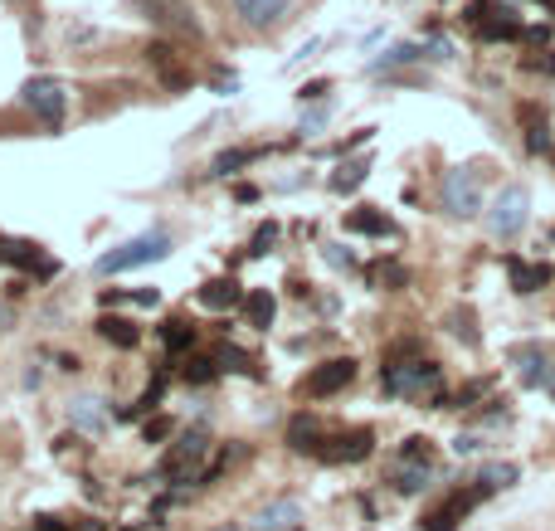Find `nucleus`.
<instances>
[{"mask_svg":"<svg viewBox=\"0 0 555 531\" xmlns=\"http://www.w3.org/2000/svg\"><path fill=\"white\" fill-rule=\"evenodd\" d=\"M356 380V361L351 356H336V361H322L312 376L302 380V395H312V400H327L336 390H346Z\"/></svg>","mask_w":555,"mask_h":531,"instance_id":"nucleus-7","label":"nucleus"},{"mask_svg":"<svg viewBox=\"0 0 555 531\" xmlns=\"http://www.w3.org/2000/svg\"><path fill=\"white\" fill-rule=\"evenodd\" d=\"M370 449H375V434L370 429H351V434H341L332 444H322V458L327 463H361Z\"/></svg>","mask_w":555,"mask_h":531,"instance_id":"nucleus-11","label":"nucleus"},{"mask_svg":"<svg viewBox=\"0 0 555 531\" xmlns=\"http://www.w3.org/2000/svg\"><path fill=\"white\" fill-rule=\"evenodd\" d=\"M98 337L112 346H122V351H132V346L142 342L137 322H127V317H98Z\"/></svg>","mask_w":555,"mask_h":531,"instance_id":"nucleus-17","label":"nucleus"},{"mask_svg":"<svg viewBox=\"0 0 555 531\" xmlns=\"http://www.w3.org/2000/svg\"><path fill=\"white\" fill-rule=\"evenodd\" d=\"M142 10H147L151 25H161V30H176V35H200V20H195V10L185 5V0H137Z\"/></svg>","mask_w":555,"mask_h":531,"instance_id":"nucleus-8","label":"nucleus"},{"mask_svg":"<svg viewBox=\"0 0 555 531\" xmlns=\"http://www.w3.org/2000/svg\"><path fill=\"white\" fill-rule=\"evenodd\" d=\"M482 181H487V171H478V166H458V171H448L444 176V210L448 215H458V220L478 215L482 210Z\"/></svg>","mask_w":555,"mask_h":531,"instance_id":"nucleus-3","label":"nucleus"},{"mask_svg":"<svg viewBox=\"0 0 555 531\" xmlns=\"http://www.w3.org/2000/svg\"><path fill=\"white\" fill-rule=\"evenodd\" d=\"M161 342H166V351H185L195 342V327L185 317H171V322H161Z\"/></svg>","mask_w":555,"mask_h":531,"instance_id":"nucleus-25","label":"nucleus"},{"mask_svg":"<svg viewBox=\"0 0 555 531\" xmlns=\"http://www.w3.org/2000/svg\"><path fill=\"white\" fill-rule=\"evenodd\" d=\"M74 429H83V434H103L112 424V410H108V400H98V395H83V400H74Z\"/></svg>","mask_w":555,"mask_h":531,"instance_id":"nucleus-13","label":"nucleus"},{"mask_svg":"<svg viewBox=\"0 0 555 531\" xmlns=\"http://www.w3.org/2000/svg\"><path fill=\"white\" fill-rule=\"evenodd\" d=\"M551 390H555V371H551Z\"/></svg>","mask_w":555,"mask_h":531,"instance_id":"nucleus-41","label":"nucleus"},{"mask_svg":"<svg viewBox=\"0 0 555 531\" xmlns=\"http://www.w3.org/2000/svg\"><path fill=\"white\" fill-rule=\"evenodd\" d=\"M555 278L551 264H521V259H512V288L517 293H536V288H546Z\"/></svg>","mask_w":555,"mask_h":531,"instance_id":"nucleus-19","label":"nucleus"},{"mask_svg":"<svg viewBox=\"0 0 555 531\" xmlns=\"http://www.w3.org/2000/svg\"><path fill=\"white\" fill-rule=\"evenodd\" d=\"M453 449H458V454H473V449H478V439H473V434H458V439H453Z\"/></svg>","mask_w":555,"mask_h":531,"instance_id":"nucleus-38","label":"nucleus"},{"mask_svg":"<svg viewBox=\"0 0 555 531\" xmlns=\"http://www.w3.org/2000/svg\"><path fill=\"white\" fill-rule=\"evenodd\" d=\"M551 20H555V5H551Z\"/></svg>","mask_w":555,"mask_h":531,"instance_id":"nucleus-42","label":"nucleus"},{"mask_svg":"<svg viewBox=\"0 0 555 531\" xmlns=\"http://www.w3.org/2000/svg\"><path fill=\"white\" fill-rule=\"evenodd\" d=\"M278 244V225H259L254 229V244H249V254H268Z\"/></svg>","mask_w":555,"mask_h":531,"instance_id":"nucleus-31","label":"nucleus"},{"mask_svg":"<svg viewBox=\"0 0 555 531\" xmlns=\"http://www.w3.org/2000/svg\"><path fill=\"white\" fill-rule=\"evenodd\" d=\"M526 69H536V74H555V49H541V54H531V59H521Z\"/></svg>","mask_w":555,"mask_h":531,"instance_id":"nucleus-34","label":"nucleus"},{"mask_svg":"<svg viewBox=\"0 0 555 531\" xmlns=\"http://www.w3.org/2000/svg\"><path fill=\"white\" fill-rule=\"evenodd\" d=\"M400 458H409V463H429V439H409L405 449H400Z\"/></svg>","mask_w":555,"mask_h":531,"instance_id":"nucleus-35","label":"nucleus"},{"mask_svg":"<svg viewBox=\"0 0 555 531\" xmlns=\"http://www.w3.org/2000/svg\"><path fill=\"white\" fill-rule=\"evenodd\" d=\"M424 478H429V463H405V458H400V473H395V488H400V493H419Z\"/></svg>","mask_w":555,"mask_h":531,"instance_id":"nucleus-27","label":"nucleus"},{"mask_svg":"<svg viewBox=\"0 0 555 531\" xmlns=\"http://www.w3.org/2000/svg\"><path fill=\"white\" fill-rule=\"evenodd\" d=\"M25 103H30V113L54 132V127H64V113H69V93H64V83L59 78H30L25 83Z\"/></svg>","mask_w":555,"mask_h":531,"instance_id":"nucleus-5","label":"nucleus"},{"mask_svg":"<svg viewBox=\"0 0 555 531\" xmlns=\"http://www.w3.org/2000/svg\"><path fill=\"white\" fill-rule=\"evenodd\" d=\"M244 312H249V327H268V322H273V312H278V303L259 288V293H249V298H244Z\"/></svg>","mask_w":555,"mask_h":531,"instance_id":"nucleus-26","label":"nucleus"},{"mask_svg":"<svg viewBox=\"0 0 555 531\" xmlns=\"http://www.w3.org/2000/svg\"><path fill=\"white\" fill-rule=\"evenodd\" d=\"M526 220H531V195L521 186H507L497 200H492V210H487V229L497 234V239H512V234H521L526 229Z\"/></svg>","mask_w":555,"mask_h":531,"instance_id":"nucleus-4","label":"nucleus"},{"mask_svg":"<svg viewBox=\"0 0 555 531\" xmlns=\"http://www.w3.org/2000/svg\"><path fill=\"white\" fill-rule=\"evenodd\" d=\"M370 278H375V283H385V288H405V268H400V264H375V268H370Z\"/></svg>","mask_w":555,"mask_h":531,"instance_id":"nucleus-30","label":"nucleus"},{"mask_svg":"<svg viewBox=\"0 0 555 531\" xmlns=\"http://www.w3.org/2000/svg\"><path fill=\"white\" fill-rule=\"evenodd\" d=\"M224 531H234V527H224Z\"/></svg>","mask_w":555,"mask_h":531,"instance_id":"nucleus-44","label":"nucleus"},{"mask_svg":"<svg viewBox=\"0 0 555 531\" xmlns=\"http://www.w3.org/2000/svg\"><path fill=\"white\" fill-rule=\"evenodd\" d=\"M0 264L30 268V273H39V278H49V273H54V259H44V254H39V244H25V239H0Z\"/></svg>","mask_w":555,"mask_h":531,"instance_id":"nucleus-10","label":"nucleus"},{"mask_svg":"<svg viewBox=\"0 0 555 531\" xmlns=\"http://www.w3.org/2000/svg\"><path fill=\"white\" fill-rule=\"evenodd\" d=\"M512 483H517V463H482L478 488L497 493V488H512Z\"/></svg>","mask_w":555,"mask_h":531,"instance_id":"nucleus-23","label":"nucleus"},{"mask_svg":"<svg viewBox=\"0 0 555 531\" xmlns=\"http://www.w3.org/2000/svg\"><path fill=\"white\" fill-rule=\"evenodd\" d=\"M546 5H555V0H546Z\"/></svg>","mask_w":555,"mask_h":531,"instance_id":"nucleus-43","label":"nucleus"},{"mask_svg":"<svg viewBox=\"0 0 555 531\" xmlns=\"http://www.w3.org/2000/svg\"><path fill=\"white\" fill-rule=\"evenodd\" d=\"M171 429H176L171 419H166V415H156V419H147V429H142V434H147V444H161V439H166Z\"/></svg>","mask_w":555,"mask_h":531,"instance_id":"nucleus-33","label":"nucleus"},{"mask_svg":"<svg viewBox=\"0 0 555 531\" xmlns=\"http://www.w3.org/2000/svg\"><path fill=\"white\" fill-rule=\"evenodd\" d=\"M220 366H229V371H249V376H254V361H249L244 351H234V346H224L220 351Z\"/></svg>","mask_w":555,"mask_h":531,"instance_id":"nucleus-32","label":"nucleus"},{"mask_svg":"<svg viewBox=\"0 0 555 531\" xmlns=\"http://www.w3.org/2000/svg\"><path fill=\"white\" fill-rule=\"evenodd\" d=\"M478 35L487 39V44H502V39H517L521 35V25L512 20V15H502V10H492L487 20L478 25Z\"/></svg>","mask_w":555,"mask_h":531,"instance_id":"nucleus-21","label":"nucleus"},{"mask_svg":"<svg viewBox=\"0 0 555 531\" xmlns=\"http://www.w3.org/2000/svg\"><path fill=\"white\" fill-rule=\"evenodd\" d=\"M478 497H487V488H473V493H453L444 507H439V512H429V517H424V531H458V517H463V512H473V502H478Z\"/></svg>","mask_w":555,"mask_h":531,"instance_id":"nucleus-12","label":"nucleus"},{"mask_svg":"<svg viewBox=\"0 0 555 531\" xmlns=\"http://www.w3.org/2000/svg\"><path fill=\"white\" fill-rule=\"evenodd\" d=\"M366 171H370L366 161H346V166H341V171H336V176H332V190H336V195H346V190H356V186H361V181H366Z\"/></svg>","mask_w":555,"mask_h":531,"instance_id":"nucleus-28","label":"nucleus"},{"mask_svg":"<svg viewBox=\"0 0 555 531\" xmlns=\"http://www.w3.org/2000/svg\"><path fill=\"white\" fill-rule=\"evenodd\" d=\"M346 229H351V234H375V239H390V234H395V225H390L380 210H370V205L351 210V215H346Z\"/></svg>","mask_w":555,"mask_h":531,"instance_id":"nucleus-18","label":"nucleus"},{"mask_svg":"<svg viewBox=\"0 0 555 531\" xmlns=\"http://www.w3.org/2000/svg\"><path fill=\"white\" fill-rule=\"evenodd\" d=\"M414 59H424V49H419V44H390L380 59H370V74H380V69H395V64H414Z\"/></svg>","mask_w":555,"mask_h":531,"instance_id":"nucleus-24","label":"nucleus"},{"mask_svg":"<svg viewBox=\"0 0 555 531\" xmlns=\"http://www.w3.org/2000/svg\"><path fill=\"white\" fill-rule=\"evenodd\" d=\"M132 298H137L142 307H156V303H161V293H156V288H142V293H132Z\"/></svg>","mask_w":555,"mask_h":531,"instance_id":"nucleus-39","label":"nucleus"},{"mask_svg":"<svg viewBox=\"0 0 555 531\" xmlns=\"http://www.w3.org/2000/svg\"><path fill=\"white\" fill-rule=\"evenodd\" d=\"M259 156H263V147H234V152H220V156H215V166H210V171H215V176H229V171H244V166H254Z\"/></svg>","mask_w":555,"mask_h":531,"instance_id":"nucleus-22","label":"nucleus"},{"mask_svg":"<svg viewBox=\"0 0 555 531\" xmlns=\"http://www.w3.org/2000/svg\"><path fill=\"white\" fill-rule=\"evenodd\" d=\"M166 254H171V234H166V229H147V234H137V239L108 249V254L98 259V273H103V278H108V273H127V268L156 264V259H166Z\"/></svg>","mask_w":555,"mask_h":531,"instance_id":"nucleus-1","label":"nucleus"},{"mask_svg":"<svg viewBox=\"0 0 555 531\" xmlns=\"http://www.w3.org/2000/svg\"><path fill=\"white\" fill-rule=\"evenodd\" d=\"M205 454H210V439H205L200 429H195V434H181V439H176V449H171L166 463H161V473H166V478H185V473H190Z\"/></svg>","mask_w":555,"mask_h":531,"instance_id":"nucleus-9","label":"nucleus"},{"mask_svg":"<svg viewBox=\"0 0 555 531\" xmlns=\"http://www.w3.org/2000/svg\"><path fill=\"white\" fill-rule=\"evenodd\" d=\"M385 390H390V395H409V400H419V395H434V400H439V390H444V366H434V361L385 366Z\"/></svg>","mask_w":555,"mask_h":531,"instance_id":"nucleus-2","label":"nucleus"},{"mask_svg":"<svg viewBox=\"0 0 555 531\" xmlns=\"http://www.w3.org/2000/svg\"><path fill=\"white\" fill-rule=\"evenodd\" d=\"M517 376H521V385H541L546 380V351L541 346H517Z\"/></svg>","mask_w":555,"mask_h":531,"instance_id":"nucleus-20","label":"nucleus"},{"mask_svg":"<svg viewBox=\"0 0 555 531\" xmlns=\"http://www.w3.org/2000/svg\"><path fill=\"white\" fill-rule=\"evenodd\" d=\"M220 376V361H210V356H195L190 366H185V380H195V385H205V380Z\"/></svg>","mask_w":555,"mask_h":531,"instance_id":"nucleus-29","label":"nucleus"},{"mask_svg":"<svg viewBox=\"0 0 555 531\" xmlns=\"http://www.w3.org/2000/svg\"><path fill=\"white\" fill-rule=\"evenodd\" d=\"M297 522H302V507L297 502H268V507H259L254 512V531H293Z\"/></svg>","mask_w":555,"mask_h":531,"instance_id":"nucleus-14","label":"nucleus"},{"mask_svg":"<svg viewBox=\"0 0 555 531\" xmlns=\"http://www.w3.org/2000/svg\"><path fill=\"white\" fill-rule=\"evenodd\" d=\"M229 5H234V15H239L249 30H259V35L288 25L293 10H297V0H229Z\"/></svg>","mask_w":555,"mask_h":531,"instance_id":"nucleus-6","label":"nucleus"},{"mask_svg":"<svg viewBox=\"0 0 555 531\" xmlns=\"http://www.w3.org/2000/svg\"><path fill=\"white\" fill-rule=\"evenodd\" d=\"M448 54H453V49H448V39H434V44H429V59H448Z\"/></svg>","mask_w":555,"mask_h":531,"instance_id":"nucleus-40","label":"nucleus"},{"mask_svg":"<svg viewBox=\"0 0 555 531\" xmlns=\"http://www.w3.org/2000/svg\"><path fill=\"white\" fill-rule=\"evenodd\" d=\"M492 10H497V0H473V5H468V25H482Z\"/></svg>","mask_w":555,"mask_h":531,"instance_id":"nucleus-36","label":"nucleus"},{"mask_svg":"<svg viewBox=\"0 0 555 531\" xmlns=\"http://www.w3.org/2000/svg\"><path fill=\"white\" fill-rule=\"evenodd\" d=\"M327 93H332V83H322V78H317V83H302V93H297V98H302V103H312V98H327Z\"/></svg>","mask_w":555,"mask_h":531,"instance_id":"nucleus-37","label":"nucleus"},{"mask_svg":"<svg viewBox=\"0 0 555 531\" xmlns=\"http://www.w3.org/2000/svg\"><path fill=\"white\" fill-rule=\"evenodd\" d=\"M234 303H244V293H239L234 278H215V283L200 288V307H210V312H229Z\"/></svg>","mask_w":555,"mask_h":531,"instance_id":"nucleus-16","label":"nucleus"},{"mask_svg":"<svg viewBox=\"0 0 555 531\" xmlns=\"http://www.w3.org/2000/svg\"><path fill=\"white\" fill-rule=\"evenodd\" d=\"M288 444H293L297 454H322V444H327V439H322V424L312 415H297L293 424H288Z\"/></svg>","mask_w":555,"mask_h":531,"instance_id":"nucleus-15","label":"nucleus"}]
</instances>
